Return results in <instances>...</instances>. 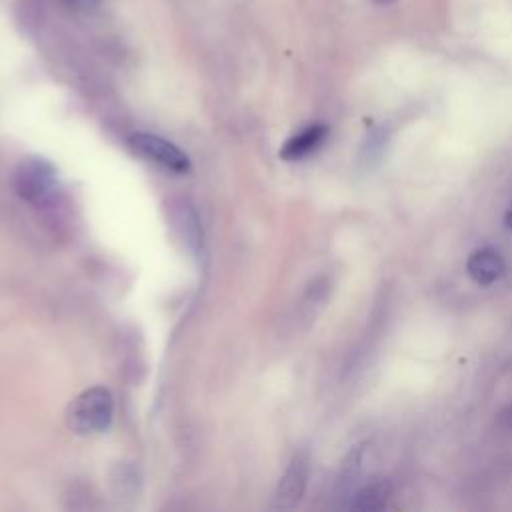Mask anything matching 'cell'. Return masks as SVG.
I'll return each instance as SVG.
<instances>
[{
    "label": "cell",
    "instance_id": "1",
    "mask_svg": "<svg viewBox=\"0 0 512 512\" xmlns=\"http://www.w3.org/2000/svg\"><path fill=\"white\" fill-rule=\"evenodd\" d=\"M114 414V400L108 388L94 386L78 394L66 412L68 428L80 436L104 432Z\"/></svg>",
    "mask_w": 512,
    "mask_h": 512
},
{
    "label": "cell",
    "instance_id": "2",
    "mask_svg": "<svg viewBox=\"0 0 512 512\" xmlns=\"http://www.w3.org/2000/svg\"><path fill=\"white\" fill-rule=\"evenodd\" d=\"M14 186L20 198L36 208H46L56 200L58 174L46 158H26L14 174Z\"/></svg>",
    "mask_w": 512,
    "mask_h": 512
},
{
    "label": "cell",
    "instance_id": "3",
    "mask_svg": "<svg viewBox=\"0 0 512 512\" xmlns=\"http://www.w3.org/2000/svg\"><path fill=\"white\" fill-rule=\"evenodd\" d=\"M128 144L136 154L144 156L146 160L166 170H172L178 174L190 170L188 156L176 144H172L170 140H164L162 136L148 134V132H134L128 136Z\"/></svg>",
    "mask_w": 512,
    "mask_h": 512
},
{
    "label": "cell",
    "instance_id": "4",
    "mask_svg": "<svg viewBox=\"0 0 512 512\" xmlns=\"http://www.w3.org/2000/svg\"><path fill=\"white\" fill-rule=\"evenodd\" d=\"M306 484H308V460L304 454H296L278 482V488L274 492V508L278 510L294 508L302 500Z\"/></svg>",
    "mask_w": 512,
    "mask_h": 512
},
{
    "label": "cell",
    "instance_id": "5",
    "mask_svg": "<svg viewBox=\"0 0 512 512\" xmlns=\"http://www.w3.org/2000/svg\"><path fill=\"white\" fill-rule=\"evenodd\" d=\"M504 270H506L504 258L494 248H478L466 260L468 276L480 286L494 284L496 280L502 278Z\"/></svg>",
    "mask_w": 512,
    "mask_h": 512
},
{
    "label": "cell",
    "instance_id": "6",
    "mask_svg": "<svg viewBox=\"0 0 512 512\" xmlns=\"http://www.w3.org/2000/svg\"><path fill=\"white\" fill-rule=\"evenodd\" d=\"M328 136V126L324 124H310L302 132L294 134L290 140L284 142L280 156L284 160H300L318 150Z\"/></svg>",
    "mask_w": 512,
    "mask_h": 512
},
{
    "label": "cell",
    "instance_id": "7",
    "mask_svg": "<svg viewBox=\"0 0 512 512\" xmlns=\"http://www.w3.org/2000/svg\"><path fill=\"white\" fill-rule=\"evenodd\" d=\"M390 498V484L388 482H372L366 488H362L360 492L354 494V500L350 502L352 510H362V512H370V510H380L386 506Z\"/></svg>",
    "mask_w": 512,
    "mask_h": 512
},
{
    "label": "cell",
    "instance_id": "8",
    "mask_svg": "<svg viewBox=\"0 0 512 512\" xmlns=\"http://www.w3.org/2000/svg\"><path fill=\"white\" fill-rule=\"evenodd\" d=\"M176 224L182 232V238L186 242V246L198 254L202 248V226L200 220L196 216V212L190 206H180L178 214H176Z\"/></svg>",
    "mask_w": 512,
    "mask_h": 512
},
{
    "label": "cell",
    "instance_id": "9",
    "mask_svg": "<svg viewBox=\"0 0 512 512\" xmlns=\"http://www.w3.org/2000/svg\"><path fill=\"white\" fill-rule=\"evenodd\" d=\"M360 468H362V448L354 446L342 464V470L338 476V494H348L354 488L356 478L360 476Z\"/></svg>",
    "mask_w": 512,
    "mask_h": 512
},
{
    "label": "cell",
    "instance_id": "10",
    "mask_svg": "<svg viewBox=\"0 0 512 512\" xmlns=\"http://www.w3.org/2000/svg\"><path fill=\"white\" fill-rule=\"evenodd\" d=\"M62 2L74 10H84V12L94 10L100 4V0H62Z\"/></svg>",
    "mask_w": 512,
    "mask_h": 512
},
{
    "label": "cell",
    "instance_id": "11",
    "mask_svg": "<svg viewBox=\"0 0 512 512\" xmlns=\"http://www.w3.org/2000/svg\"><path fill=\"white\" fill-rule=\"evenodd\" d=\"M498 426L502 430H512V402L508 406H504L502 412L498 414Z\"/></svg>",
    "mask_w": 512,
    "mask_h": 512
},
{
    "label": "cell",
    "instance_id": "12",
    "mask_svg": "<svg viewBox=\"0 0 512 512\" xmlns=\"http://www.w3.org/2000/svg\"><path fill=\"white\" fill-rule=\"evenodd\" d=\"M504 224H506V228L512 232V206L508 208V212H506V216H504Z\"/></svg>",
    "mask_w": 512,
    "mask_h": 512
},
{
    "label": "cell",
    "instance_id": "13",
    "mask_svg": "<svg viewBox=\"0 0 512 512\" xmlns=\"http://www.w3.org/2000/svg\"><path fill=\"white\" fill-rule=\"evenodd\" d=\"M374 2H378V4H390V2H394V0H374Z\"/></svg>",
    "mask_w": 512,
    "mask_h": 512
}]
</instances>
